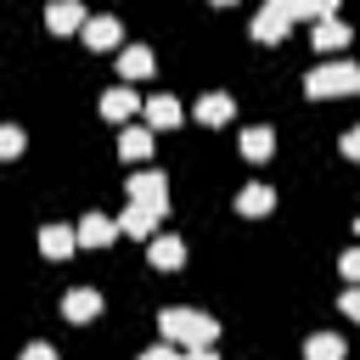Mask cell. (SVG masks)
<instances>
[{"label":"cell","instance_id":"obj_1","mask_svg":"<svg viewBox=\"0 0 360 360\" xmlns=\"http://www.w3.org/2000/svg\"><path fill=\"white\" fill-rule=\"evenodd\" d=\"M163 338L169 343H186V349H208L219 338V326L197 309H163Z\"/></svg>","mask_w":360,"mask_h":360},{"label":"cell","instance_id":"obj_2","mask_svg":"<svg viewBox=\"0 0 360 360\" xmlns=\"http://www.w3.org/2000/svg\"><path fill=\"white\" fill-rule=\"evenodd\" d=\"M304 90H309V96H349V90H360V62H326V68H309Z\"/></svg>","mask_w":360,"mask_h":360},{"label":"cell","instance_id":"obj_3","mask_svg":"<svg viewBox=\"0 0 360 360\" xmlns=\"http://www.w3.org/2000/svg\"><path fill=\"white\" fill-rule=\"evenodd\" d=\"M129 202L146 208V214H163V208H169V186H163V174H152V169L135 174V180H129Z\"/></svg>","mask_w":360,"mask_h":360},{"label":"cell","instance_id":"obj_4","mask_svg":"<svg viewBox=\"0 0 360 360\" xmlns=\"http://www.w3.org/2000/svg\"><path fill=\"white\" fill-rule=\"evenodd\" d=\"M287 28H292V17H287V0H270V6L253 17V39H259V45H276Z\"/></svg>","mask_w":360,"mask_h":360},{"label":"cell","instance_id":"obj_5","mask_svg":"<svg viewBox=\"0 0 360 360\" xmlns=\"http://www.w3.org/2000/svg\"><path fill=\"white\" fill-rule=\"evenodd\" d=\"M62 315H68V321H96V315H101V292H96V287H73V292L62 298Z\"/></svg>","mask_w":360,"mask_h":360},{"label":"cell","instance_id":"obj_6","mask_svg":"<svg viewBox=\"0 0 360 360\" xmlns=\"http://www.w3.org/2000/svg\"><path fill=\"white\" fill-rule=\"evenodd\" d=\"M73 248H79V231H68V225H45L39 231V253L45 259H68Z\"/></svg>","mask_w":360,"mask_h":360},{"label":"cell","instance_id":"obj_7","mask_svg":"<svg viewBox=\"0 0 360 360\" xmlns=\"http://www.w3.org/2000/svg\"><path fill=\"white\" fill-rule=\"evenodd\" d=\"M118 236V219H107V214H90V219H79V242L84 248H107Z\"/></svg>","mask_w":360,"mask_h":360},{"label":"cell","instance_id":"obj_8","mask_svg":"<svg viewBox=\"0 0 360 360\" xmlns=\"http://www.w3.org/2000/svg\"><path fill=\"white\" fill-rule=\"evenodd\" d=\"M45 22H51V34H73V28H84L90 17H84V6L62 0V6H51V11H45Z\"/></svg>","mask_w":360,"mask_h":360},{"label":"cell","instance_id":"obj_9","mask_svg":"<svg viewBox=\"0 0 360 360\" xmlns=\"http://www.w3.org/2000/svg\"><path fill=\"white\" fill-rule=\"evenodd\" d=\"M231 112H236V101H231L225 90H208V96L197 101V118H202V124H231Z\"/></svg>","mask_w":360,"mask_h":360},{"label":"cell","instance_id":"obj_10","mask_svg":"<svg viewBox=\"0 0 360 360\" xmlns=\"http://www.w3.org/2000/svg\"><path fill=\"white\" fill-rule=\"evenodd\" d=\"M152 264L158 270H180L186 264V242L180 236H152Z\"/></svg>","mask_w":360,"mask_h":360},{"label":"cell","instance_id":"obj_11","mask_svg":"<svg viewBox=\"0 0 360 360\" xmlns=\"http://www.w3.org/2000/svg\"><path fill=\"white\" fill-rule=\"evenodd\" d=\"M84 45H90V51L118 45V17H90V22H84Z\"/></svg>","mask_w":360,"mask_h":360},{"label":"cell","instance_id":"obj_12","mask_svg":"<svg viewBox=\"0 0 360 360\" xmlns=\"http://www.w3.org/2000/svg\"><path fill=\"white\" fill-rule=\"evenodd\" d=\"M236 208H242V214H270V208H276V191H270L264 180H253V186H242Z\"/></svg>","mask_w":360,"mask_h":360},{"label":"cell","instance_id":"obj_13","mask_svg":"<svg viewBox=\"0 0 360 360\" xmlns=\"http://www.w3.org/2000/svg\"><path fill=\"white\" fill-rule=\"evenodd\" d=\"M270 152H276V135H270L264 124H259V129H242V158H253V163H264Z\"/></svg>","mask_w":360,"mask_h":360},{"label":"cell","instance_id":"obj_14","mask_svg":"<svg viewBox=\"0 0 360 360\" xmlns=\"http://www.w3.org/2000/svg\"><path fill=\"white\" fill-rule=\"evenodd\" d=\"M304 360H343V338L338 332H315L304 343Z\"/></svg>","mask_w":360,"mask_h":360},{"label":"cell","instance_id":"obj_15","mask_svg":"<svg viewBox=\"0 0 360 360\" xmlns=\"http://www.w3.org/2000/svg\"><path fill=\"white\" fill-rule=\"evenodd\" d=\"M287 17L292 22H326L332 17V0H287Z\"/></svg>","mask_w":360,"mask_h":360},{"label":"cell","instance_id":"obj_16","mask_svg":"<svg viewBox=\"0 0 360 360\" xmlns=\"http://www.w3.org/2000/svg\"><path fill=\"white\" fill-rule=\"evenodd\" d=\"M146 118H152L158 129H174V124H180V101H174V96H152V101H146Z\"/></svg>","mask_w":360,"mask_h":360},{"label":"cell","instance_id":"obj_17","mask_svg":"<svg viewBox=\"0 0 360 360\" xmlns=\"http://www.w3.org/2000/svg\"><path fill=\"white\" fill-rule=\"evenodd\" d=\"M118 158H129V163L152 158V135H146V129H124V135H118Z\"/></svg>","mask_w":360,"mask_h":360},{"label":"cell","instance_id":"obj_18","mask_svg":"<svg viewBox=\"0 0 360 360\" xmlns=\"http://www.w3.org/2000/svg\"><path fill=\"white\" fill-rule=\"evenodd\" d=\"M152 225H158V214H146V208H135V202L118 214V231H124V236H152Z\"/></svg>","mask_w":360,"mask_h":360},{"label":"cell","instance_id":"obj_19","mask_svg":"<svg viewBox=\"0 0 360 360\" xmlns=\"http://www.w3.org/2000/svg\"><path fill=\"white\" fill-rule=\"evenodd\" d=\"M338 45H349V28H343L338 17H326V22H315V51H338Z\"/></svg>","mask_w":360,"mask_h":360},{"label":"cell","instance_id":"obj_20","mask_svg":"<svg viewBox=\"0 0 360 360\" xmlns=\"http://www.w3.org/2000/svg\"><path fill=\"white\" fill-rule=\"evenodd\" d=\"M118 68H124V79H146V73H152V51H146V45H129V51L118 56Z\"/></svg>","mask_w":360,"mask_h":360},{"label":"cell","instance_id":"obj_21","mask_svg":"<svg viewBox=\"0 0 360 360\" xmlns=\"http://www.w3.org/2000/svg\"><path fill=\"white\" fill-rule=\"evenodd\" d=\"M101 112H107V118H129V112H135V90H107V96H101Z\"/></svg>","mask_w":360,"mask_h":360},{"label":"cell","instance_id":"obj_22","mask_svg":"<svg viewBox=\"0 0 360 360\" xmlns=\"http://www.w3.org/2000/svg\"><path fill=\"white\" fill-rule=\"evenodd\" d=\"M22 152V129L17 124H0V158H17Z\"/></svg>","mask_w":360,"mask_h":360},{"label":"cell","instance_id":"obj_23","mask_svg":"<svg viewBox=\"0 0 360 360\" xmlns=\"http://www.w3.org/2000/svg\"><path fill=\"white\" fill-rule=\"evenodd\" d=\"M338 270H343V276H349V281H354V287H360V248H349V253H343V259H338Z\"/></svg>","mask_w":360,"mask_h":360},{"label":"cell","instance_id":"obj_24","mask_svg":"<svg viewBox=\"0 0 360 360\" xmlns=\"http://www.w3.org/2000/svg\"><path fill=\"white\" fill-rule=\"evenodd\" d=\"M338 152H343V158H354V163H360V129H349V135H343V141H338Z\"/></svg>","mask_w":360,"mask_h":360},{"label":"cell","instance_id":"obj_25","mask_svg":"<svg viewBox=\"0 0 360 360\" xmlns=\"http://www.w3.org/2000/svg\"><path fill=\"white\" fill-rule=\"evenodd\" d=\"M22 360H56V349H51V343H28V349H22Z\"/></svg>","mask_w":360,"mask_h":360},{"label":"cell","instance_id":"obj_26","mask_svg":"<svg viewBox=\"0 0 360 360\" xmlns=\"http://www.w3.org/2000/svg\"><path fill=\"white\" fill-rule=\"evenodd\" d=\"M343 315H349V321H360V287H349V292H343Z\"/></svg>","mask_w":360,"mask_h":360},{"label":"cell","instance_id":"obj_27","mask_svg":"<svg viewBox=\"0 0 360 360\" xmlns=\"http://www.w3.org/2000/svg\"><path fill=\"white\" fill-rule=\"evenodd\" d=\"M141 360H180V354H174V349H169V343H158V349H146V354H141Z\"/></svg>","mask_w":360,"mask_h":360},{"label":"cell","instance_id":"obj_28","mask_svg":"<svg viewBox=\"0 0 360 360\" xmlns=\"http://www.w3.org/2000/svg\"><path fill=\"white\" fill-rule=\"evenodd\" d=\"M180 360H219L214 349H191V354H180Z\"/></svg>","mask_w":360,"mask_h":360},{"label":"cell","instance_id":"obj_29","mask_svg":"<svg viewBox=\"0 0 360 360\" xmlns=\"http://www.w3.org/2000/svg\"><path fill=\"white\" fill-rule=\"evenodd\" d=\"M354 231H360V225H354Z\"/></svg>","mask_w":360,"mask_h":360}]
</instances>
